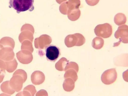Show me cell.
<instances>
[{
	"mask_svg": "<svg viewBox=\"0 0 128 96\" xmlns=\"http://www.w3.org/2000/svg\"><path fill=\"white\" fill-rule=\"evenodd\" d=\"M10 8L16 10L18 14L27 10L32 11L34 9V0H9Z\"/></svg>",
	"mask_w": 128,
	"mask_h": 96,
	"instance_id": "cell-1",
	"label": "cell"
},
{
	"mask_svg": "<svg viewBox=\"0 0 128 96\" xmlns=\"http://www.w3.org/2000/svg\"><path fill=\"white\" fill-rule=\"evenodd\" d=\"M94 32L97 36L104 38H110L112 33V26L108 23L98 25L96 27Z\"/></svg>",
	"mask_w": 128,
	"mask_h": 96,
	"instance_id": "cell-2",
	"label": "cell"
},
{
	"mask_svg": "<svg viewBox=\"0 0 128 96\" xmlns=\"http://www.w3.org/2000/svg\"><path fill=\"white\" fill-rule=\"evenodd\" d=\"M114 36L117 39H119V41L117 44H114V47L118 46L121 42L124 44L128 43V26L124 25L119 26L115 32Z\"/></svg>",
	"mask_w": 128,
	"mask_h": 96,
	"instance_id": "cell-3",
	"label": "cell"
},
{
	"mask_svg": "<svg viewBox=\"0 0 128 96\" xmlns=\"http://www.w3.org/2000/svg\"><path fill=\"white\" fill-rule=\"evenodd\" d=\"M23 73L22 70H18L14 73L13 77L10 81V86L17 92L20 91L22 89V82L20 76Z\"/></svg>",
	"mask_w": 128,
	"mask_h": 96,
	"instance_id": "cell-4",
	"label": "cell"
},
{
	"mask_svg": "<svg viewBox=\"0 0 128 96\" xmlns=\"http://www.w3.org/2000/svg\"><path fill=\"white\" fill-rule=\"evenodd\" d=\"M45 50L46 58L50 62H55L60 55V48L54 45H50L47 46Z\"/></svg>",
	"mask_w": 128,
	"mask_h": 96,
	"instance_id": "cell-5",
	"label": "cell"
},
{
	"mask_svg": "<svg viewBox=\"0 0 128 96\" xmlns=\"http://www.w3.org/2000/svg\"><path fill=\"white\" fill-rule=\"evenodd\" d=\"M117 74L115 68H112L106 70L101 76L102 82L106 85L112 84L114 82L117 78Z\"/></svg>",
	"mask_w": 128,
	"mask_h": 96,
	"instance_id": "cell-6",
	"label": "cell"
},
{
	"mask_svg": "<svg viewBox=\"0 0 128 96\" xmlns=\"http://www.w3.org/2000/svg\"><path fill=\"white\" fill-rule=\"evenodd\" d=\"M14 56V53L12 50H4L0 52V59L6 62L13 60Z\"/></svg>",
	"mask_w": 128,
	"mask_h": 96,
	"instance_id": "cell-7",
	"label": "cell"
},
{
	"mask_svg": "<svg viewBox=\"0 0 128 96\" xmlns=\"http://www.w3.org/2000/svg\"><path fill=\"white\" fill-rule=\"evenodd\" d=\"M6 70L8 72L12 73L14 72L16 69L18 63L15 58L11 60L5 62Z\"/></svg>",
	"mask_w": 128,
	"mask_h": 96,
	"instance_id": "cell-8",
	"label": "cell"
},
{
	"mask_svg": "<svg viewBox=\"0 0 128 96\" xmlns=\"http://www.w3.org/2000/svg\"><path fill=\"white\" fill-rule=\"evenodd\" d=\"M1 89L3 92L10 95L13 94L15 92L10 86L9 81L4 82L1 85Z\"/></svg>",
	"mask_w": 128,
	"mask_h": 96,
	"instance_id": "cell-9",
	"label": "cell"
},
{
	"mask_svg": "<svg viewBox=\"0 0 128 96\" xmlns=\"http://www.w3.org/2000/svg\"><path fill=\"white\" fill-rule=\"evenodd\" d=\"M126 21V17L123 14L118 13L116 14L114 17V22L118 26L125 24Z\"/></svg>",
	"mask_w": 128,
	"mask_h": 96,
	"instance_id": "cell-10",
	"label": "cell"
},
{
	"mask_svg": "<svg viewBox=\"0 0 128 96\" xmlns=\"http://www.w3.org/2000/svg\"><path fill=\"white\" fill-rule=\"evenodd\" d=\"M104 43V40L102 38L97 37L93 39L92 46L95 49L100 50L103 47Z\"/></svg>",
	"mask_w": 128,
	"mask_h": 96,
	"instance_id": "cell-11",
	"label": "cell"
},
{
	"mask_svg": "<svg viewBox=\"0 0 128 96\" xmlns=\"http://www.w3.org/2000/svg\"><path fill=\"white\" fill-rule=\"evenodd\" d=\"M88 5L93 6L96 5L99 3L100 0H85Z\"/></svg>",
	"mask_w": 128,
	"mask_h": 96,
	"instance_id": "cell-12",
	"label": "cell"
},
{
	"mask_svg": "<svg viewBox=\"0 0 128 96\" xmlns=\"http://www.w3.org/2000/svg\"><path fill=\"white\" fill-rule=\"evenodd\" d=\"M6 65L5 62L0 59V72H5L6 70Z\"/></svg>",
	"mask_w": 128,
	"mask_h": 96,
	"instance_id": "cell-13",
	"label": "cell"
},
{
	"mask_svg": "<svg viewBox=\"0 0 128 96\" xmlns=\"http://www.w3.org/2000/svg\"><path fill=\"white\" fill-rule=\"evenodd\" d=\"M5 73V72H0V83L3 81Z\"/></svg>",
	"mask_w": 128,
	"mask_h": 96,
	"instance_id": "cell-14",
	"label": "cell"
}]
</instances>
